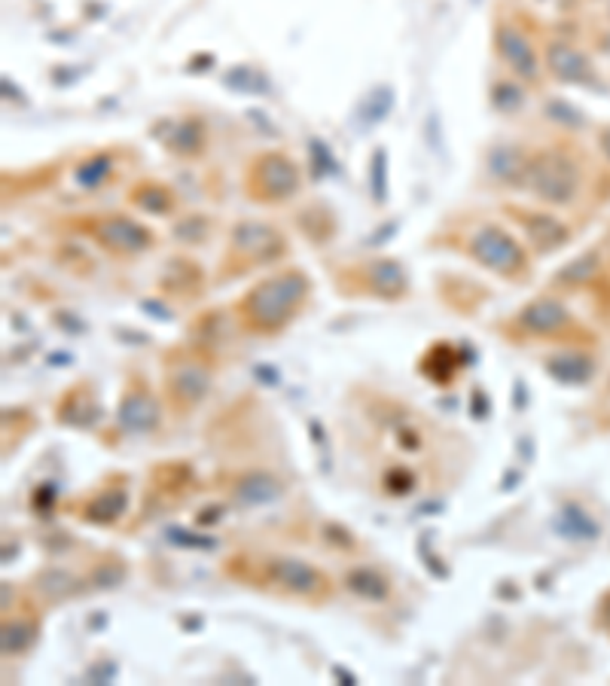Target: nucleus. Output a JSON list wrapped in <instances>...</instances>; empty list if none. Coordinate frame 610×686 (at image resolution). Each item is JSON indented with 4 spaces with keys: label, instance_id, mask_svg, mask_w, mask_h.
<instances>
[{
    "label": "nucleus",
    "instance_id": "11",
    "mask_svg": "<svg viewBox=\"0 0 610 686\" xmlns=\"http://www.w3.org/2000/svg\"><path fill=\"white\" fill-rule=\"evenodd\" d=\"M162 419V406L156 394L147 385H137L132 390H126L119 409H117V421L126 433H150L159 428Z\"/></svg>",
    "mask_w": 610,
    "mask_h": 686
},
{
    "label": "nucleus",
    "instance_id": "18",
    "mask_svg": "<svg viewBox=\"0 0 610 686\" xmlns=\"http://www.w3.org/2000/svg\"><path fill=\"white\" fill-rule=\"evenodd\" d=\"M128 202H132L137 211L150 214V217H165L174 211L178 198H174V189L159 184V180H141L137 187H132L128 193Z\"/></svg>",
    "mask_w": 610,
    "mask_h": 686
},
{
    "label": "nucleus",
    "instance_id": "26",
    "mask_svg": "<svg viewBox=\"0 0 610 686\" xmlns=\"http://www.w3.org/2000/svg\"><path fill=\"white\" fill-rule=\"evenodd\" d=\"M391 107H394V89H391V86H381V89H376L370 98L363 101L361 116H363L366 126H376L388 116Z\"/></svg>",
    "mask_w": 610,
    "mask_h": 686
},
{
    "label": "nucleus",
    "instance_id": "19",
    "mask_svg": "<svg viewBox=\"0 0 610 686\" xmlns=\"http://www.w3.org/2000/svg\"><path fill=\"white\" fill-rule=\"evenodd\" d=\"M345 586L348 592L363 598V601L381 604L391 598V580L385 574H379L376 568H354L345 574Z\"/></svg>",
    "mask_w": 610,
    "mask_h": 686
},
{
    "label": "nucleus",
    "instance_id": "14",
    "mask_svg": "<svg viewBox=\"0 0 610 686\" xmlns=\"http://www.w3.org/2000/svg\"><path fill=\"white\" fill-rule=\"evenodd\" d=\"M162 141L168 153L183 156V159H196L205 153L208 144V126L202 116H183L178 123H168L162 128Z\"/></svg>",
    "mask_w": 610,
    "mask_h": 686
},
{
    "label": "nucleus",
    "instance_id": "9",
    "mask_svg": "<svg viewBox=\"0 0 610 686\" xmlns=\"http://www.w3.org/2000/svg\"><path fill=\"white\" fill-rule=\"evenodd\" d=\"M494 52H498V58H503V65L516 74L519 83H537L540 80L537 52L516 25L498 22V28H494Z\"/></svg>",
    "mask_w": 610,
    "mask_h": 686
},
{
    "label": "nucleus",
    "instance_id": "4",
    "mask_svg": "<svg viewBox=\"0 0 610 686\" xmlns=\"http://www.w3.org/2000/svg\"><path fill=\"white\" fill-rule=\"evenodd\" d=\"M467 254L488 272L519 281L528 275V254L522 241L498 223H479L467 236Z\"/></svg>",
    "mask_w": 610,
    "mask_h": 686
},
{
    "label": "nucleus",
    "instance_id": "7",
    "mask_svg": "<svg viewBox=\"0 0 610 686\" xmlns=\"http://www.w3.org/2000/svg\"><path fill=\"white\" fill-rule=\"evenodd\" d=\"M269 580L281 589L284 595L300 598V601L320 604L330 595V580L320 574L315 564L293 559V555H278V559L266 561Z\"/></svg>",
    "mask_w": 610,
    "mask_h": 686
},
{
    "label": "nucleus",
    "instance_id": "30",
    "mask_svg": "<svg viewBox=\"0 0 610 686\" xmlns=\"http://www.w3.org/2000/svg\"><path fill=\"white\" fill-rule=\"evenodd\" d=\"M546 116L553 119V123H559V126H571V128L580 126L577 123V113H574L564 101H549L546 104Z\"/></svg>",
    "mask_w": 610,
    "mask_h": 686
},
{
    "label": "nucleus",
    "instance_id": "17",
    "mask_svg": "<svg viewBox=\"0 0 610 686\" xmlns=\"http://www.w3.org/2000/svg\"><path fill=\"white\" fill-rule=\"evenodd\" d=\"M284 494V482L269 470L244 473L232 482V498L244 503V507H266V503L278 500Z\"/></svg>",
    "mask_w": 610,
    "mask_h": 686
},
{
    "label": "nucleus",
    "instance_id": "10",
    "mask_svg": "<svg viewBox=\"0 0 610 686\" xmlns=\"http://www.w3.org/2000/svg\"><path fill=\"white\" fill-rule=\"evenodd\" d=\"M516 324L522 333L540 338H559L571 327V311L553 297H537L519 308Z\"/></svg>",
    "mask_w": 610,
    "mask_h": 686
},
{
    "label": "nucleus",
    "instance_id": "24",
    "mask_svg": "<svg viewBox=\"0 0 610 686\" xmlns=\"http://www.w3.org/2000/svg\"><path fill=\"white\" fill-rule=\"evenodd\" d=\"M110 175H113V156L110 153H92L76 165L74 180H76V187H83V189H98L101 184H107Z\"/></svg>",
    "mask_w": 610,
    "mask_h": 686
},
{
    "label": "nucleus",
    "instance_id": "20",
    "mask_svg": "<svg viewBox=\"0 0 610 686\" xmlns=\"http://www.w3.org/2000/svg\"><path fill=\"white\" fill-rule=\"evenodd\" d=\"M76 589H80L76 577L67 574V570H61V568H46L34 577V595H40L46 604L67 601L71 595H76Z\"/></svg>",
    "mask_w": 610,
    "mask_h": 686
},
{
    "label": "nucleus",
    "instance_id": "3",
    "mask_svg": "<svg viewBox=\"0 0 610 686\" xmlns=\"http://www.w3.org/2000/svg\"><path fill=\"white\" fill-rule=\"evenodd\" d=\"M302 171L287 153L269 150L250 159L244 175V193L257 205H284L300 193Z\"/></svg>",
    "mask_w": 610,
    "mask_h": 686
},
{
    "label": "nucleus",
    "instance_id": "2",
    "mask_svg": "<svg viewBox=\"0 0 610 686\" xmlns=\"http://www.w3.org/2000/svg\"><path fill=\"white\" fill-rule=\"evenodd\" d=\"M287 254V238L281 229L266 220H239L229 232V247L220 263V281L239 277L250 268L272 266Z\"/></svg>",
    "mask_w": 610,
    "mask_h": 686
},
{
    "label": "nucleus",
    "instance_id": "8",
    "mask_svg": "<svg viewBox=\"0 0 610 686\" xmlns=\"http://www.w3.org/2000/svg\"><path fill=\"white\" fill-rule=\"evenodd\" d=\"M211 390V372L198 360H178L165 372V397L178 415L193 412Z\"/></svg>",
    "mask_w": 610,
    "mask_h": 686
},
{
    "label": "nucleus",
    "instance_id": "5",
    "mask_svg": "<svg viewBox=\"0 0 610 686\" xmlns=\"http://www.w3.org/2000/svg\"><path fill=\"white\" fill-rule=\"evenodd\" d=\"M525 187L546 205H555V207L571 205L580 193L577 162H574L571 156H564L562 150H540L528 159Z\"/></svg>",
    "mask_w": 610,
    "mask_h": 686
},
{
    "label": "nucleus",
    "instance_id": "29",
    "mask_svg": "<svg viewBox=\"0 0 610 686\" xmlns=\"http://www.w3.org/2000/svg\"><path fill=\"white\" fill-rule=\"evenodd\" d=\"M385 168H388V153L385 150H376L372 153V162H370V184H372V198L376 202H385L388 198V175H385Z\"/></svg>",
    "mask_w": 610,
    "mask_h": 686
},
{
    "label": "nucleus",
    "instance_id": "28",
    "mask_svg": "<svg viewBox=\"0 0 610 686\" xmlns=\"http://www.w3.org/2000/svg\"><path fill=\"white\" fill-rule=\"evenodd\" d=\"M211 232V217H187L174 226V236H178L183 245H202Z\"/></svg>",
    "mask_w": 610,
    "mask_h": 686
},
{
    "label": "nucleus",
    "instance_id": "1",
    "mask_svg": "<svg viewBox=\"0 0 610 686\" xmlns=\"http://www.w3.org/2000/svg\"><path fill=\"white\" fill-rule=\"evenodd\" d=\"M311 297V277L302 268H281L250 288L235 306V315L248 333L275 336L300 315L305 299Z\"/></svg>",
    "mask_w": 610,
    "mask_h": 686
},
{
    "label": "nucleus",
    "instance_id": "25",
    "mask_svg": "<svg viewBox=\"0 0 610 686\" xmlns=\"http://www.w3.org/2000/svg\"><path fill=\"white\" fill-rule=\"evenodd\" d=\"M555 531L574 537V540H592V537H598V525L580 507H564L555 519Z\"/></svg>",
    "mask_w": 610,
    "mask_h": 686
},
{
    "label": "nucleus",
    "instance_id": "22",
    "mask_svg": "<svg viewBox=\"0 0 610 686\" xmlns=\"http://www.w3.org/2000/svg\"><path fill=\"white\" fill-rule=\"evenodd\" d=\"M37 631L40 625L37 620H31V616H15V620H6L4 622V653L6 656H22L28 653L34 647V641H37Z\"/></svg>",
    "mask_w": 610,
    "mask_h": 686
},
{
    "label": "nucleus",
    "instance_id": "15",
    "mask_svg": "<svg viewBox=\"0 0 610 686\" xmlns=\"http://www.w3.org/2000/svg\"><path fill=\"white\" fill-rule=\"evenodd\" d=\"M546 67L555 80L571 83V86H583L592 80V62L586 58V52L574 49L571 43H549Z\"/></svg>",
    "mask_w": 610,
    "mask_h": 686
},
{
    "label": "nucleus",
    "instance_id": "32",
    "mask_svg": "<svg viewBox=\"0 0 610 686\" xmlns=\"http://www.w3.org/2000/svg\"><path fill=\"white\" fill-rule=\"evenodd\" d=\"M598 141H601V150H605V156L610 159V126H607V128H601Z\"/></svg>",
    "mask_w": 610,
    "mask_h": 686
},
{
    "label": "nucleus",
    "instance_id": "21",
    "mask_svg": "<svg viewBox=\"0 0 610 686\" xmlns=\"http://www.w3.org/2000/svg\"><path fill=\"white\" fill-rule=\"evenodd\" d=\"M126 509H128V491L126 489H107V491H101L98 498H92L89 503H86L83 519H89V522H95V525H107V522H117Z\"/></svg>",
    "mask_w": 610,
    "mask_h": 686
},
{
    "label": "nucleus",
    "instance_id": "13",
    "mask_svg": "<svg viewBox=\"0 0 610 686\" xmlns=\"http://www.w3.org/2000/svg\"><path fill=\"white\" fill-rule=\"evenodd\" d=\"M363 275V288L372 293V297L381 299H400L406 297L409 290V277H406V266L400 259L381 257V259H370V263L361 266Z\"/></svg>",
    "mask_w": 610,
    "mask_h": 686
},
{
    "label": "nucleus",
    "instance_id": "16",
    "mask_svg": "<svg viewBox=\"0 0 610 686\" xmlns=\"http://www.w3.org/2000/svg\"><path fill=\"white\" fill-rule=\"evenodd\" d=\"M525 150L519 144H494L492 150L485 153V171L488 177H494L498 184L507 187H525V168H528Z\"/></svg>",
    "mask_w": 610,
    "mask_h": 686
},
{
    "label": "nucleus",
    "instance_id": "6",
    "mask_svg": "<svg viewBox=\"0 0 610 686\" xmlns=\"http://www.w3.org/2000/svg\"><path fill=\"white\" fill-rule=\"evenodd\" d=\"M83 232L101 250H107L110 257H119V259L144 257L156 247V232L128 214L89 217V223L83 226Z\"/></svg>",
    "mask_w": 610,
    "mask_h": 686
},
{
    "label": "nucleus",
    "instance_id": "31",
    "mask_svg": "<svg viewBox=\"0 0 610 686\" xmlns=\"http://www.w3.org/2000/svg\"><path fill=\"white\" fill-rule=\"evenodd\" d=\"M589 266H595V257H580L577 259V263H571V266H564V272L559 275L562 277V281H583V277H586L589 272H592V268Z\"/></svg>",
    "mask_w": 610,
    "mask_h": 686
},
{
    "label": "nucleus",
    "instance_id": "23",
    "mask_svg": "<svg viewBox=\"0 0 610 686\" xmlns=\"http://www.w3.org/2000/svg\"><path fill=\"white\" fill-rule=\"evenodd\" d=\"M546 372L562 385H583L592 376V360L580 358V354H555L546 360Z\"/></svg>",
    "mask_w": 610,
    "mask_h": 686
},
{
    "label": "nucleus",
    "instance_id": "27",
    "mask_svg": "<svg viewBox=\"0 0 610 686\" xmlns=\"http://www.w3.org/2000/svg\"><path fill=\"white\" fill-rule=\"evenodd\" d=\"M492 104H494V110H501V113H516L522 104H525V89L513 80L494 83L492 86Z\"/></svg>",
    "mask_w": 610,
    "mask_h": 686
},
{
    "label": "nucleus",
    "instance_id": "12",
    "mask_svg": "<svg viewBox=\"0 0 610 686\" xmlns=\"http://www.w3.org/2000/svg\"><path fill=\"white\" fill-rule=\"evenodd\" d=\"M510 214L516 217V223L522 226L525 238L540 250V254H553V250H559L562 245H568L571 229L559 220V217L544 214V211H522V207H510Z\"/></svg>",
    "mask_w": 610,
    "mask_h": 686
}]
</instances>
